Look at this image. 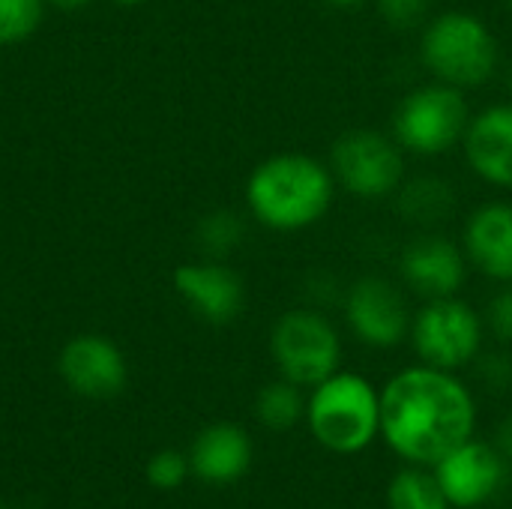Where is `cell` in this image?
Instances as JSON below:
<instances>
[{"instance_id": "cell-13", "label": "cell", "mask_w": 512, "mask_h": 509, "mask_svg": "<svg viewBox=\"0 0 512 509\" xmlns=\"http://www.w3.org/2000/svg\"><path fill=\"white\" fill-rule=\"evenodd\" d=\"M465 162L483 183L512 189V102L477 111L462 138Z\"/></svg>"}, {"instance_id": "cell-15", "label": "cell", "mask_w": 512, "mask_h": 509, "mask_svg": "<svg viewBox=\"0 0 512 509\" xmlns=\"http://www.w3.org/2000/svg\"><path fill=\"white\" fill-rule=\"evenodd\" d=\"M462 249L474 270L498 285L512 282V204L486 201L462 228Z\"/></svg>"}, {"instance_id": "cell-22", "label": "cell", "mask_w": 512, "mask_h": 509, "mask_svg": "<svg viewBox=\"0 0 512 509\" xmlns=\"http://www.w3.org/2000/svg\"><path fill=\"white\" fill-rule=\"evenodd\" d=\"M375 9L387 27L408 33V30H417L429 21L432 0H375Z\"/></svg>"}, {"instance_id": "cell-3", "label": "cell", "mask_w": 512, "mask_h": 509, "mask_svg": "<svg viewBox=\"0 0 512 509\" xmlns=\"http://www.w3.org/2000/svg\"><path fill=\"white\" fill-rule=\"evenodd\" d=\"M420 60L435 81L468 93L495 78L501 48L480 15L447 9L420 27Z\"/></svg>"}, {"instance_id": "cell-14", "label": "cell", "mask_w": 512, "mask_h": 509, "mask_svg": "<svg viewBox=\"0 0 512 509\" xmlns=\"http://www.w3.org/2000/svg\"><path fill=\"white\" fill-rule=\"evenodd\" d=\"M57 366L63 381L87 399H108L126 384V360L105 336H75L60 351Z\"/></svg>"}, {"instance_id": "cell-9", "label": "cell", "mask_w": 512, "mask_h": 509, "mask_svg": "<svg viewBox=\"0 0 512 509\" xmlns=\"http://www.w3.org/2000/svg\"><path fill=\"white\" fill-rule=\"evenodd\" d=\"M351 333L369 348H396L411 336L414 312L405 291L387 276H360L342 297Z\"/></svg>"}, {"instance_id": "cell-29", "label": "cell", "mask_w": 512, "mask_h": 509, "mask_svg": "<svg viewBox=\"0 0 512 509\" xmlns=\"http://www.w3.org/2000/svg\"><path fill=\"white\" fill-rule=\"evenodd\" d=\"M114 3H120V6H138V3H144V0H114Z\"/></svg>"}, {"instance_id": "cell-6", "label": "cell", "mask_w": 512, "mask_h": 509, "mask_svg": "<svg viewBox=\"0 0 512 509\" xmlns=\"http://www.w3.org/2000/svg\"><path fill=\"white\" fill-rule=\"evenodd\" d=\"M270 354L285 381L312 390L342 369V336L321 309L300 306L273 324Z\"/></svg>"}, {"instance_id": "cell-28", "label": "cell", "mask_w": 512, "mask_h": 509, "mask_svg": "<svg viewBox=\"0 0 512 509\" xmlns=\"http://www.w3.org/2000/svg\"><path fill=\"white\" fill-rule=\"evenodd\" d=\"M324 6H330V9H339V12H351V9H360V6H366L369 0H321Z\"/></svg>"}, {"instance_id": "cell-30", "label": "cell", "mask_w": 512, "mask_h": 509, "mask_svg": "<svg viewBox=\"0 0 512 509\" xmlns=\"http://www.w3.org/2000/svg\"><path fill=\"white\" fill-rule=\"evenodd\" d=\"M507 84H510V90H512V63H510V72H507Z\"/></svg>"}, {"instance_id": "cell-21", "label": "cell", "mask_w": 512, "mask_h": 509, "mask_svg": "<svg viewBox=\"0 0 512 509\" xmlns=\"http://www.w3.org/2000/svg\"><path fill=\"white\" fill-rule=\"evenodd\" d=\"M198 240H201L207 255H213V258L228 255L243 240V219L237 213H231V210H216V213L201 219Z\"/></svg>"}, {"instance_id": "cell-2", "label": "cell", "mask_w": 512, "mask_h": 509, "mask_svg": "<svg viewBox=\"0 0 512 509\" xmlns=\"http://www.w3.org/2000/svg\"><path fill=\"white\" fill-rule=\"evenodd\" d=\"M336 180L327 162L309 153H276L258 162L246 180V207L270 231L294 234L318 225L336 198Z\"/></svg>"}, {"instance_id": "cell-18", "label": "cell", "mask_w": 512, "mask_h": 509, "mask_svg": "<svg viewBox=\"0 0 512 509\" xmlns=\"http://www.w3.org/2000/svg\"><path fill=\"white\" fill-rule=\"evenodd\" d=\"M387 509H453L435 471H423V465L399 471L387 486Z\"/></svg>"}, {"instance_id": "cell-12", "label": "cell", "mask_w": 512, "mask_h": 509, "mask_svg": "<svg viewBox=\"0 0 512 509\" xmlns=\"http://www.w3.org/2000/svg\"><path fill=\"white\" fill-rule=\"evenodd\" d=\"M174 291L207 324H231L246 306L243 279L219 261L180 264L174 270Z\"/></svg>"}, {"instance_id": "cell-24", "label": "cell", "mask_w": 512, "mask_h": 509, "mask_svg": "<svg viewBox=\"0 0 512 509\" xmlns=\"http://www.w3.org/2000/svg\"><path fill=\"white\" fill-rule=\"evenodd\" d=\"M486 330L501 342V345H512V282L501 285L495 291V297L489 300L486 309Z\"/></svg>"}, {"instance_id": "cell-4", "label": "cell", "mask_w": 512, "mask_h": 509, "mask_svg": "<svg viewBox=\"0 0 512 509\" xmlns=\"http://www.w3.org/2000/svg\"><path fill=\"white\" fill-rule=\"evenodd\" d=\"M312 438L336 453L357 456L381 435V390L357 372H336L315 384L306 399Z\"/></svg>"}, {"instance_id": "cell-19", "label": "cell", "mask_w": 512, "mask_h": 509, "mask_svg": "<svg viewBox=\"0 0 512 509\" xmlns=\"http://www.w3.org/2000/svg\"><path fill=\"white\" fill-rule=\"evenodd\" d=\"M303 387L291 384V381H273L267 384L258 399H255V414L261 420L264 429L270 432H288L300 423V417H306V399L300 393Z\"/></svg>"}, {"instance_id": "cell-25", "label": "cell", "mask_w": 512, "mask_h": 509, "mask_svg": "<svg viewBox=\"0 0 512 509\" xmlns=\"http://www.w3.org/2000/svg\"><path fill=\"white\" fill-rule=\"evenodd\" d=\"M477 375L486 387L492 390H510L512 387V357L504 351L480 354L477 360Z\"/></svg>"}, {"instance_id": "cell-5", "label": "cell", "mask_w": 512, "mask_h": 509, "mask_svg": "<svg viewBox=\"0 0 512 509\" xmlns=\"http://www.w3.org/2000/svg\"><path fill=\"white\" fill-rule=\"evenodd\" d=\"M471 117L474 114L465 90L432 78L429 84H420L399 99L390 135L405 153L432 159L462 147Z\"/></svg>"}, {"instance_id": "cell-32", "label": "cell", "mask_w": 512, "mask_h": 509, "mask_svg": "<svg viewBox=\"0 0 512 509\" xmlns=\"http://www.w3.org/2000/svg\"><path fill=\"white\" fill-rule=\"evenodd\" d=\"M0 509H3V507H0Z\"/></svg>"}, {"instance_id": "cell-26", "label": "cell", "mask_w": 512, "mask_h": 509, "mask_svg": "<svg viewBox=\"0 0 512 509\" xmlns=\"http://www.w3.org/2000/svg\"><path fill=\"white\" fill-rule=\"evenodd\" d=\"M495 447L507 456L512 462V414L504 417V423L498 426V438H495Z\"/></svg>"}, {"instance_id": "cell-8", "label": "cell", "mask_w": 512, "mask_h": 509, "mask_svg": "<svg viewBox=\"0 0 512 509\" xmlns=\"http://www.w3.org/2000/svg\"><path fill=\"white\" fill-rule=\"evenodd\" d=\"M411 345L420 363L459 372L483 354L486 318L462 297L423 300L411 321Z\"/></svg>"}, {"instance_id": "cell-27", "label": "cell", "mask_w": 512, "mask_h": 509, "mask_svg": "<svg viewBox=\"0 0 512 509\" xmlns=\"http://www.w3.org/2000/svg\"><path fill=\"white\" fill-rule=\"evenodd\" d=\"M51 9H60V12H78V9H84L90 0H45Z\"/></svg>"}, {"instance_id": "cell-17", "label": "cell", "mask_w": 512, "mask_h": 509, "mask_svg": "<svg viewBox=\"0 0 512 509\" xmlns=\"http://www.w3.org/2000/svg\"><path fill=\"white\" fill-rule=\"evenodd\" d=\"M396 198V210L405 222L411 225H423V228H432L435 222H444L453 207H456V192L447 180L441 177H417V180H408L399 186V192L393 195Z\"/></svg>"}, {"instance_id": "cell-16", "label": "cell", "mask_w": 512, "mask_h": 509, "mask_svg": "<svg viewBox=\"0 0 512 509\" xmlns=\"http://www.w3.org/2000/svg\"><path fill=\"white\" fill-rule=\"evenodd\" d=\"M189 465L204 483L213 486L237 483L252 465V441L240 426L216 423L195 438Z\"/></svg>"}, {"instance_id": "cell-7", "label": "cell", "mask_w": 512, "mask_h": 509, "mask_svg": "<svg viewBox=\"0 0 512 509\" xmlns=\"http://www.w3.org/2000/svg\"><path fill=\"white\" fill-rule=\"evenodd\" d=\"M333 180L357 201H387L408 177L405 150L378 129H348L330 147Z\"/></svg>"}, {"instance_id": "cell-31", "label": "cell", "mask_w": 512, "mask_h": 509, "mask_svg": "<svg viewBox=\"0 0 512 509\" xmlns=\"http://www.w3.org/2000/svg\"><path fill=\"white\" fill-rule=\"evenodd\" d=\"M507 3H510V6H512V0H507Z\"/></svg>"}, {"instance_id": "cell-11", "label": "cell", "mask_w": 512, "mask_h": 509, "mask_svg": "<svg viewBox=\"0 0 512 509\" xmlns=\"http://www.w3.org/2000/svg\"><path fill=\"white\" fill-rule=\"evenodd\" d=\"M468 258L462 243L444 234H420L399 255V279L420 300L459 297L468 282Z\"/></svg>"}, {"instance_id": "cell-20", "label": "cell", "mask_w": 512, "mask_h": 509, "mask_svg": "<svg viewBox=\"0 0 512 509\" xmlns=\"http://www.w3.org/2000/svg\"><path fill=\"white\" fill-rule=\"evenodd\" d=\"M45 0H0V45L24 42L45 15Z\"/></svg>"}, {"instance_id": "cell-23", "label": "cell", "mask_w": 512, "mask_h": 509, "mask_svg": "<svg viewBox=\"0 0 512 509\" xmlns=\"http://www.w3.org/2000/svg\"><path fill=\"white\" fill-rule=\"evenodd\" d=\"M189 459L186 456H180L177 450H162V453H156L153 459H150V465H147V480L156 486V489H177L183 480H186V474H189Z\"/></svg>"}, {"instance_id": "cell-1", "label": "cell", "mask_w": 512, "mask_h": 509, "mask_svg": "<svg viewBox=\"0 0 512 509\" xmlns=\"http://www.w3.org/2000/svg\"><path fill=\"white\" fill-rule=\"evenodd\" d=\"M477 402L456 378L426 363L396 372L381 390V438L411 465L435 468L474 438Z\"/></svg>"}, {"instance_id": "cell-10", "label": "cell", "mask_w": 512, "mask_h": 509, "mask_svg": "<svg viewBox=\"0 0 512 509\" xmlns=\"http://www.w3.org/2000/svg\"><path fill=\"white\" fill-rule=\"evenodd\" d=\"M435 477L453 509H477L495 501L510 480V459L486 441H465L435 465Z\"/></svg>"}]
</instances>
